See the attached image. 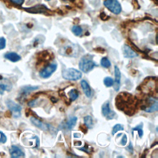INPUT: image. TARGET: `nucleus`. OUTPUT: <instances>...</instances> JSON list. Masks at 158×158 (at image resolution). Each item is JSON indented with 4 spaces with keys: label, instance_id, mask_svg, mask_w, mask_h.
Instances as JSON below:
<instances>
[{
    "label": "nucleus",
    "instance_id": "obj_22",
    "mask_svg": "<svg viewBox=\"0 0 158 158\" xmlns=\"http://www.w3.org/2000/svg\"><path fill=\"white\" fill-rule=\"evenodd\" d=\"M158 110V103L157 101H156L149 108L145 109V111L146 113H154Z\"/></svg>",
    "mask_w": 158,
    "mask_h": 158
},
{
    "label": "nucleus",
    "instance_id": "obj_35",
    "mask_svg": "<svg viewBox=\"0 0 158 158\" xmlns=\"http://www.w3.org/2000/svg\"><path fill=\"white\" fill-rule=\"evenodd\" d=\"M127 150L128 151V152H130V153L131 154L133 153V146H132V144L131 142H130V144L129 145H128L127 147Z\"/></svg>",
    "mask_w": 158,
    "mask_h": 158
},
{
    "label": "nucleus",
    "instance_id": "obj_28",
    "mask_svg": "<svg viewBox=\"0 0 158 158\" xmlns=\"http://www.w3.org/2000/svg\"><path fill=\"white\" fill-rule=\"evenodd\" d=\"M124 130V126L121 124H118L114 126V127L113 128V131H112V135H114L118 132L120 131V130Z\"/></svg>",
    "mask_w": 158,
    "mask_h": 158
},
{
    "label": "nucleus",
    "instance_id": "obj_6",
    "mask_svg": "<svg viewBox=\"0 0 158 158\" xmlns=\"http://www.w3.org/2000/svg\"><path fill=\"white\" fill-rule=\"evenodd\" d=\"M57 68V65L56 63H52L45 67L43 70L40 72V76L42 79H48L51 75L56 72Z\"/></svg>",
    "mask_w": 158,
    "mask_h": 158
},
{
    "label": "nucleus",
    "instance_id": "obj_23",
    "mask_svg": "<svg viewBox=\"0 0 158 158\" xmlns=\"http://www.w3.org/2000/svg\"><path fill=\"white\" fill-rule=\"evenodd\" d=\"M143 123H140L139 125L136 126L135 127H134L132 128V131H137L138 132V135L140 138H142L143 135Z\"/></svg>",
    "mask_w": 158,
    "mask_h": 158
},
{
    "label": "nucleus",
    "instance_id": "obj_19",
    "mask_svg": "<svg viewBox=\"0 0 158 158\" xmlns=\"http://www.w3.org/2000/svg\"><path fill=\"white\" fill-rule=\"evenodd\" d=\"M77 117H75V116L71 117L66 124V128L68 130H71L72 128L75 126L76 124H77Z\"/></svg>",
    "mask_w": 158,
    "mask_h": 158
},
{
    "label": "nucleus",
    "instance_id": "obj_33",
    "mask_svg": "<svg viewBox=\"0 0 158 158\" xmlns=\"http://www.w3.org/2000/svg\"><path fill=\"white\" fill-rule=\"evenodd\" d=\"M100 17L103 21H107L109 18V17L108 16L104 13H101L100 14Z\"/></svg>",
    "mask_w": 158,
    "mask_h": 158
},
{
    "label": "nucleus",
    "instance_id": "obj_10",
    "mask_svg": "<svg viewBox=\"0 0 158 158\" xmlns=\"http://www.w3.org/2000/svg\"><path fill=\"white\" fill-rule=\"evenodd\" d=\"M114 74H115V81L113 84L114 89L115 91H118L120 89V79H121V72L119 68L115 66L114 67Z\"/></svg>",
    "mask_w": 158,
    "mask_h": 158
},
{
    "label": "nucleus",
    "instance_id": "obj_38",
    "mask_svg": "<svg viewBox=\"0 0 158 158\" xmlns=\"http://www.w3.org/2000/svg\"><path fill=\"white\" fill-rule=\"evenodd\" d=\"M74 138H80L81 137V135H80V134H79V133H75L74 134Z\"/></svg>",
    "mask_w": 158,
    "mask_h": 158
},
{
    "label": "nucleus",
    "instance_id": "obj_26",
    "mask_svg": "<svg viewBox=\"0 0 158 158\" xmlns=\"http://www.w3.org/2000/svg\"><path fill=\"white\" fill-rule=\"evenodd\" d=\"M72 32L76 36H80L82 33V28L78 26H74L72 28Z\"/></svg>",
    "mask_w": 158,
    "mask_h": 158
},
{
    "label": "nucleus",
    "instance_id": "obj_2",
    "mask_svg": "<svg viewBox=\"0 0 158 158\" xmlns=\"http://www.w3.org/2000/svg\"><path fill=\"white\" fill-rule=\"evenodd\" d=\"M93 56L91 55H86L81 58L79 66L80 69L84 73H89L95 67L97 66V64L93 61Z\"/></svg>",
    "mask_w": 158,
    "mask_h": 158
},
{
    "label": "nucleus",
    "instance_id": "obj_14",
    "mask_svg": "<svg viewBox=\"0 0 158 158\" xmlns=\"http://www.w3.org/2000/svg\"><path fill=\"white\" fill-rule=\"evenodd\" d=\"M26 9L28 12L32 13H45L48 10V8L43 4H38L35 6Z\"/></svg>",
    "mask_w": 158,
    "mask_h": 158
},
{
    "label": "nucleus",
    "instance_id": "obj_21",
    "mask_svg": "<svg viewBox=\"0 0 158 158\" xmlns=\"http://www.w3.org/2000/svg\"><path fill=\"white\" fill-rule=\"evenodd\" d=\"M69 95L71 101H75L79 98V93L77 90L72 89L69 92Z\"/></svg>",
    "mask_w": 158,
    "mask_h": 158
},
{
    "label": "nucleus",
    "instance_id": "obj_5",
    "mask_svg": "<svg viewBox=\"0 0 158 158\" xmlns=\"http://www.w3.org/2000/svg\"><path fill=\"white\" fill-rule=\"evenodd\" d=\"M6 104L8 108L10 110L14 118H19V117H21L22 107L19 104L16 103L14 101L11 100V99H8V100L6 101Z\"/></svg>",
    "mask_w": 158,
    "mask_h": 158
},
{
    "label": "nucleus",
    "instance_id": "obj_15",
    "mask_svg": "<svg viewBox=\"0 0 158 158\" xmlns=\"http://www.w3.org/2000/svg\"><path fill=\"white\" fill-rule=\"evenodd\" d=\"M4 57L6 60H8L11 62H18L21 60V56L14 52H7V53H6L4 55Z\"/></svg>",
    "mask_w": 158,
    "mask_h": 158
},
{
    "label": "nucleus",
    "instance_id": "obj_16",
    "mask_svg": "<svg viewBox=\"0 0 158 158\" xmlns=\"http://www.w3.org/2000/svg\"><path fill=\"white\" fill-rule=\"evenodd\" d=\"M39 89L38 86H32V85H26L23 86L21 89V95L22 96H26L28 93H30L32 91H33Z\"/></svg>",
    "mask_w": 158,
    "mask_h": 158
},
{
    "label": "nucleus",
    "instance_id": "obj_3",
    "mask_svg": "<svg viewBox=\"0 0 158 158\" xmlns=\"http://www.w3.org/2000/svg\"><path fill=\"white\" fill-rule=\"evenodd\" d=\"M62 77L67 80L77 81L82 77V74L79 70L74 68H68L63 70Z\"/></svg>",
    "mask_w": 158,
    "mask_h": 158
},
{
    "label": "nucleus",
    "instance_id": "obj_9",
    "mask_svg": "<svg viewBox=\"0 0 158 158\" xmlns=\"http://www.w3.org/2000/svg\"><path fill=\"white\" fill-rule=\"evenodd\" d=\"M13 89V84L8 79H0V95H3L4 91H10Z\"/></svg>",
    "mask_w": 158,
    "mask_h": 158
},
{
    "label": "nucleus",
    "instance_id": "obj_27",
    "mask_svg": "<svg viewBox=\"0 0 158 158\" xmlns=\"http://www.w3.org/2000/svg\"><path fill=\"white\" fill-rule=\"evenodd\" d=\"M104 84L107 87H111L113 85L114 80L110 77H106L104 79Z\"/></svg>",
    "mask_w": 158,
    "mask_h": 158
},
{
    "label": "nucleus",
    "instance_id": "obj_13",
    "mask_svg": "<svg viewBox=\"0 0 158 158\" xmlns=\"http://www.w3.org/2000/svg\"><path fill=\"white\" fill-rule=\"evenodd\" d=\"M30 121L33 124V125L40 128V129H42L43 130H47L50 128V125L48 124H43L42 121L37 119L36 118H35V117H32V118H30Z\"/></svg>",
    "mask_w": 158,
    "mask_h": 158
},
{
    "label": "nucleus",
    "instance_id": "obj_12",
    "mask_svg": "<svg viewBox=\"0 0 158 158\" xmlns=\"http://www.w3.org/2000/svg\"><path fill=\"white\" fill-rule=\"evenodd\" d=\"M9 153L11 154V156L14 158L25 156L24 152H23L19 147H17V146L14 145L11 146V148L9 149Z\"/></svg>",
    "mask_w": 158,
    "mask_h": 158
},
{
    "label": "nucleus",
    "instance_id": "obj_32",
    "mask_svg": "<svg viewBox=\"0 0 158 158\" xmlns=\"http://www.w3.org/2000/svg\"><path fill=\"white\" fill-rule=\"evenodd\" d=\"M10 1L13 3L17 5H22L24 2V0H10Z\"/></svg>",
    "mask_w": 158,
    "mask_h": 158
},
{
    "label": "nucleus",
    "instance_id": "obj_7",
    "mask_svg": "<svg viewBox=\"0 0 158 158\" xmlns=\"http://www.w3.org/2000/svg\"><path fill=\"white\" fill-rule=\"evenodd\" d=\"M59 52L61 55L67 57H77L78 56L77 49L74 48V46L71 45H66L61 48Z\"/></svg>",
    "mask_w": 158,
    "mask_h": 158
},
{
    "label": "nucleus",
    "instance_id": "obj_4",
    "mask_svg": "<svg viewBox=\"0 0 158 158\" xmlns=\"http://www.w3.org/2000/svg\"><path fill=\"white\" fill-rule=\"evenodd\" d=\"M104 5L111 13L115 14H119L121 13L122 7L118 0H106L104 2Z\"/></svg>",
    "mask_w": 158,
    "mask_h": 158
},
{
    "label": "nucleus",
    "instance_id": "obj_11",
    "mask_svg": "<svg viewBox=\"0 0 158 158\" xmlns=\"http://www.w3.org/2000/svg\"><path fill=\"white\" fill-rule=\"evenodd\" d=\"M123 54L125 58H134L138 56L137 53L135 52L130 46L124 45L123 46Z\"/></svg>",
    "mask_w": 158,
    "mask_h": 158
},
{
    "label": "nucleus",
    "instance_id": "obj_36",
    "mask_svg": "<svg viewBox=\"0 0 158 158\" xmlns=\"http://www.w3.org/2000/svg\"><path fill=\"white\" fill-rule=\"evenodd\" d=\"M132 4H133V6L135 9H138L140 8V6H139V3L137 1V0H133V1H132Z\"/></svg>",
    "mask_w": 158,
    "mask_h": 158
},
{
    "label": "nucleus",
    "instance_id": "obj_34",
    "mask_svg": "<svg viewBox=\"0 0 158 158\" xmlns=\"http://www.w3.org/2000/svg\"><path fill=\"white\" fill-rule=\"evenodd\" d=\"M37 99H33V100H32L31 101L29 102L28 105L30 107H34L35 106V104H37Z\"/></svg>",
    "mask_w": 158,
    "mask_h": 158
},
{
    "label": "nucleus",
    "instance_id": "obj_39",
    "mask_svg": "<svg viewBox=\"0 0 158 158\" xmlns=\"http://www.w3.org/2000/svg\"><path fill=\"white\" fill-rule=\"evenodd\" d=\"M71 1H74V0H71Z\"/></svg>",
    "mask_w": 158,
    "mask_h": 158
},
{
    "label": "nucleus",
    "instance_id": "obj_20",
    "mask_svg": "<svg viewBox=\"0 0 158 158\" xmlns=\"http://www.w3.org/2000/svg\"><path fill=\"white\" fill-rule=\"evenodd\" d=\"M84 122H85V125L88 128H93V119L90 115H86L84 118Z\"/></svg>",
    "mask_w": 158,
    "mask_h": 158
},
{
    "label": "nucleus",
    "instance_id": "obj_30",
    "mask_svg": "<svg viewBox=\"0 0 158 158\" xmlns=\"http://www.w3.org/2000/svg\"><path fill=\"white\" fill-rule=\"evenodd\" d=\"M0 135H1V137H0V143H5L7 141V137L5 135V134L0 131Z\"/></svg>",
    "mask_w": 158,
    "mask_h": 158
},
{
    "label": "nucleus",
    "instance_id": "obj_17",
    "mask_svg": "<svg viewBox=\"0 0 158 158\" xmlns=\"http://www.w3.org/2000/svg\"><path fill=\"white\" fill-rule=\"evenodd\" d=\"M80 84L86 96L88 98H90L91 96V90L89 84H88L87 81L85 80H81Z\"/></svg>",
    "mask_w": 158,
    "mask_h": 158
},
{
    "label": "nucleus",
    "instance_id": "obj_25",
    "mask_svg": "<svg viewBox=\"0 0 158 158\" xmlns=\"http://www.w3.org/2000/svg\"><path fill=\"white\" fill-rule=\"evenodd\" d=\"M100 64H101V66L102 67H103L104 68H109L111 66V63L110 62V61L108 59V58L106 57H104L103 58H102V60H101V62H100Z\"/></svg>",
    "mask_w": 158,
    "mask_h": 158
},
{
    "label": "nucleus",
    "instance_id": "obj_18",
    "mask_svg": "<svg viewBox=\"0 0 158 158\" xmlns=\"http://www.w3.org/2000/svg\"><path fill=\"white\" fill-rule=\"evenodd\" d=\"M51 56V55H50V52H48V51H43L39 53L38 60L40 61V62H47L50 60Z\"/></svg>",
    "mask_w": 158,
    "mask_h": 158
},
{
    "label": "nucleus",
    "instance_id": "obj_24",
    "mask_svg": "<svg viewBox=\"0 0 158 158\" xmlns=\"http://www.w3.org/2000/svg\"><path fill=\"white\" fill-rule=\"evenodd\" d=\"M45 38L43 35H40L37 37L35 39L34 41V43H33V46L34 47H37L38 46H39L41 44H43V42H45Z\"/></svg>",
    "mask_w": 158,
    "mask_h": 158
},
{
    "label": "nucleus",
    "instance_id": "obj_40",
    "mask_svg": "<svg viewBox=\"0 0 158 158\" xmlns=\"http://www.w3.org/2000/svg\"><path fill=\"white\" fill-rule=\"evenodd\" d=\"M46 1H50V0H46Z\"/></svg>",
    "mask_w": 158,
    "mask_h": 158
},
{
    "label": "nucleus",
    "instance_id": "obj_29",
    "mask_svg": "<svg viewBox=\"0 0 158 158\" xmlns=\"http://www.w3.org/2000/svg\"><path fill=\"white\" fill-rule=\"evenodd\" d=\"M6 41L4 37L0 38V50L4 49L6 47Z\"/></svg>",
    "mask_w": 158,
    "mask_h": 158
},
{
    "label": "nucleus",
    "instance_id": "obj_37",
    "mask_svg": "<svg viewBox=\"0 0 158 158\" xmlns=\"http://www.w3.org/2000/svg\"><path fill=\"white\" fill-rule=\"evenodd\" d=\"M80 129L81 130V131H82L84 133H86V132H87V127H86V125H81L80 126Z\"/></svg>",
    "mask_w": 158,
    "mask_h": 158
},
{
    "label": "nucleus",
    "instance_id": "obj_31",
    "mask_svg": "<svg viewBox=\"0 0 158 158\" xmlns=\"http://www.w3.org/2000/svg\"><path fill=\"white\" fill-rule=\"evenodd\" d=\"M127 137L126 135V134H124L120 141V143L122 146H125L127 144Z\"/></svg>",
    "mask_w": 158,
    "mask_h": 158
},
{
    "label": "nucleus",
    "instance_id": "obj_1",
    "mask_svg": "<svg viewBox=\"0 0 158 158\" xmlns=\"http://www.w3.org/2000/svg\"><path fill=\"white\" fill-rule=\"evenodd\" d=\"M138 105L137 99L131 93L122 92L115 98V106L128 115H133Z\"/></svg>",
    "mask_w": 158,
    "mask_h": 158
},
{
    "label": "nucleus",
    "instance_id": "obj_8",
    "mask_svg": "<svg viewBox=\"0 0 158 158\" xmlns=\"http://www.w3.org/2000/svg\"><path fill=\"white\" fill-rule=\"evenodd\" d=\"M102 114L103 115L105 118H106L107 119H113L114 118V117L115 116V113L114 111H112L110 109V104L109 101L105 102L102 106Z\"/></svg>",
    "mask_w": 158,
    "mask_h": 158
}]
</instances>
